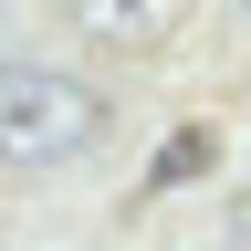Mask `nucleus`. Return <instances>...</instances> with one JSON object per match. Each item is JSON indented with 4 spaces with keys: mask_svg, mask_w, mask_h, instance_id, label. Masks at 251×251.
<instances>
[{
    "mask_svg": "<svg viewBox=\"0 0 251 251\" xmlns=\"http://www.w3.org/2000/svg\"><path fill=\"white\" fill-rule=\"evenodd\" d=\"M188 0H63V21L84 31V42H115V52H157L178 31Z\"/></svg>",
    "mask_w": 251,
    "mask_h": 251,
    "instance_id": "f03ea898",
    "label": "nucleus"
},
{
    "mask_svg": "<svg viewBox=\"0 0 251 251\" xmlns=\"http://www.w3.org/2000/svg\"><path fill=\"white\" fill-rule=\"evenodd\" d=\"M230 251H251V199H230Z\"/></svg>",
    "mask_w": 251,
    "mask_h": 251,
    "instance_id": "20e7f679",
    "label": "nucleus"
},
{
    "mask_svg": "<svg viewBox=\"0 0 251 251\" xmlns=\"http://www.w3.org/2000/svg\"><path fill=\"white\" fill-rule=\"evenodd\" d=\"M105 136V94L63 63H0V168H63Z\"/></svg>",
    "mask_w": 251,
    "mask_h": 251,
    "instance_id": "f257e3e1",
    "label": "nucleus"
},
{
    "mask_svg": "<svg viewBox=\"0 0 251 251\" xmlns=\"http://www.w3.org/2000/svg\"><path fill=\"white\" fill-rule=\"evenodd\" d=\"M209 157H220V147H209V126H178V136L157 147V168H147V199H157V188H178V178H199Z\"/></svg>",
    "mask_w": 251,
    "mask_h": 251,
    "instance_id": "7ed1b4c3",
    "label": "nucleus"
}]
</instances>
